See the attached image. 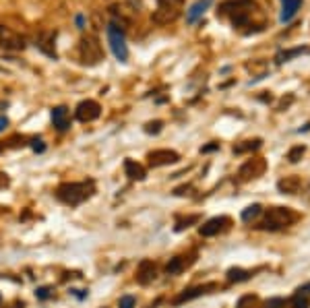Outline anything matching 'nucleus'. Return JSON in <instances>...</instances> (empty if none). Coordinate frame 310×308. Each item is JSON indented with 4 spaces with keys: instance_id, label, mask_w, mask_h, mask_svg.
Instances as JSON below:
<instances>
[{
    "instance_id": "obj_6",
    "label": "nucleus",
    "mask_w": 310,
    "mask_h": 308,
    "mask_svg": "<svg viewBox=\"0 0 310 308\" xmlns=\"http://www.w3.org/2000/svg\"><path fill=\"white\" fill-rule=\"evenodd\" d=\"M0 46H2L4 50H12V52H17V50H25L27 46V39L17 33V31H12L10 27H0Z\"/></svg>"
},
{
    "instance_id": "obj_25",
    "label": "nucleus",
    "mask_w": 310,
    "mask_h": 308,
    "mask_svg": "<svg viewBox=\"0 0 310 308\" xmlns=\"http://www.w3.org/2000/svg\"><path fill=\"white\" fill-rule=\"evenodd\" d=\"M182 2H184V0H157V6H159V8H174V10H180V8H182Z\"/></svg>"
},
{
    "instance_id": "obj_9",
    "label": "nucleus",
    "mask_w": 310,
    "mask_h": 308,
    "mask_svg": "<svg viewBox=\"0 0 310 308\" xmlns=\"http://www.w3.org/2000/svg\"><path fill=\"white\" fill-rule=\"evenodd\" d=\"M35 46L44 52L48 58H54V60L58 58V54H56V33L54 31H41Z\"/></svg>"
},
{
    "instance_id": "obj_36",
    "label": "nucleus",
    "mask_w": 310,
    "mask_h": 308,
    "mask_svg": "<svg viewBox=\"0 0 310 308\" xmlns=\"http://www.w3.org/2000/svg\"><path fill=\"white\" fill-rule=\"evenodd\" d=\"M217 149H219V143H211V145L201 147V153H211V151H217Z\"/></svg>"
},
{
    "instance_id": "obj_24",
    "label": "nucleus",
    "mask_w": 310,
    "mask_h": 308,
    "mask_svg": "<svg viewBox=\"0 0 310 308\" xmlns=\"http://www.w3.org/2000/svg\"><path fill=\"white\" fill-rule=\"evenodd\" d=\"M261 139H255V141H244V145H236L234 147V153H246V151H255L261 147Z\"/></svg>"
},
{
    "instance_id": "obj_10",
    "label": "nucleus",
    "mask_w": 310,
    "mask_h": 308,
    "mask_svg": "<svg viewBox=\"0 0 310 308\" xmlns=\"http://www.w3.org/2000/svg\"><path fill=\"white\" fill-rule=\"evenodd\" d=\"M265 172V161L263 159H248L242 167L240 172H238V176H240V180H248V178H257Z\"/></svg>"
},
{
    "instance_id": "obj_34",
    "label": "nucleus",
    "mask_w": 310,
    "mask_h": 308,
    "mask_svg": "<svg viewBox=\"0 0 310 308\" xmlns=\"http://www.w3.org/2000/svg\"><path fill=\"white\" fill-rule=\"evenodd\" d=\"M31 149L35 153H44L46 151V143L41 141V139H33V141H31Z\"/></svg>"
},
{
    "instance_id": "obj_17",
    "label": "nucleus",
    "mask_w": 310,
    "mask_h": 308,
    "mask_svg": "<svg viewBox=\"0 0 310 308\" xmlns=\"http://www.w3.org/2000/svg\"><path fill=\"white\" fill-rule=\"evenodd\" d=\"M302 0H281V23H288L296 17V12L300 10Z\"/></svg>"
},
{
    "instance_id": "obj_37",
    "label": "nucleus",
    "mask_w": 310,
    "mask_h": 308,
    "mask_svg": "<svg viewBox=\"0 0 310 308\" xmlns=\"http://www.w3.org/2000/svg\"><path fill=\"white\" fill-rule=\"evenodd\" d=\"M298 294H302V296H308V294H310V282L304 284V286H300L298 288Z\"/></svg>"
},
{
    "instance_id": "obj_12",
    "label": "nucleus",
    "mask_w": 310,
    "mask_h": 308,
    "mask_svg": "<svg viewBox=\"0 0 310 308\" xmlns=\"http://www.w3.org/2000/svg\"><path fill=\"white\" fill-rule=\"evenodd\" d=\"M155 277H157V269H155V265L151 261H143L139 265V271H137V282L141 286H149L151 282H155Z\"/></svg>"
},
{
    "instance_id": "obj_41",
    "label": "nucleus",
    "mask_w": 310,
    "mask_h": 308,
    "mask_svg": "<svg viewBox=\"0 0 310 308\" xmlns=\"http://www.w3.org/2000/svg\"><path fill=\"white\" fill-rule=\"evenodd\" d=\"M77 25H79V29H85V17L77 15Z\"/></svg>"
},
{
    "instance_id": "obj_11",
    "label": "nucleus",
    "mask_w": 310,
    "mask_h": 308,
    "mask_svg": "<svg viewBox=\"0 0 310 308\" xmlns=\"http://www.w3.org/2000/svg\"><path fill=\"white\" fill-rule=\"evenodd\" d=\"M211 290H215V284H205V286H196V288H192V290H184V292L180 294V296L174 298V304L178 306V304L190 302V300L203 296V294H207V292H211Z\"/></svg>"
},
{
    "instance_id": "obj_5",
    "label": "nucleus",
    "mask_w": 310,
    "mask_h": 308,
    "mask_svg": "<svg viewBox=\"0 0 310 308\" xmlns=\"http://www.w3.org/2000/svg\"><path fill=\"white\" fill-rule=\"evenodd\" d=\"M296 219V213H292L290 209L284 207H273L267 211V219L263 221V228L265 230H279L284 226H290V223Z\"/></svg>"
},
{
    "instance_id": "obj_3",
    "label": "nucleus",
    "mask_w": 310,
    "mask_h": 308,
    "mask_svg": "<svg viewBox=\"0 0 310 308\" xmlns=\"http://www.w3.org/2000/svg\"><path fill=\"white\" fill-rule=\"evenodd\" d=\"M79 56H81L83 64H87V66L100 64L104 60V50H102L100 39H97L95 35H91V33L83 35L81 41H79Z\"/></svg>"
},
{
    "instance_id": "obj_35",
    "label": "nucleus",
    "mask_w": 310,
    "mask_h": 308,
    "mask_svg": "<svg viewBox=\"0 0 310 308\" xmlns=\"http://www.w3.org/2000/svg\"><path fill=\"white\" fill-rule=\"evenodd\" d=\"M126 2H129V6L133 8V10H141V8H143V0H126Z\"/></svg>"
},
{
    "instance_id": "obj_26",
    "label": "nucleus",
    "mask_w": 310,
    "mask_h": 308,
    "mask_svg": "<svg viewBox=\"0 0 310 308\" xmlns=\"http://www.w3.org/2000/svg\"><path fill=\"white\" fill-rule=\"evenodd\" d=\"M161 129H163V122L161 120H153V122H147L145 124V133L147 135H157V133H161Z\"/></svg>"
},
{
    "instance_id": "obj_2",
    "label": "nucleus",
    "mask_w": 310,
    "mask_h": 308,
    "mask_svg": "<svg viewBox=\"0 0 310 308\" xmlns=\"http://www.w3.org/2000/svg\"><path fill=\"white\" fill-rule=\"evenodd\" d=\"M93 194V182H66V184H60L56 188V197L58 201L75 207V205H81L85 199H89Z\"/></svg>"
},
{
    "instance_id": "obj_14",
    "label": "nucleus",
    "mask_w": 310,
    "mask_h": 308,
    "mask_svg": "<svg viewBox=\"0 0 310 308\" xmlns=\"http://www.w3.org/2000/svg\"><path fill=\"white\" fill-rule=\"evenodd\" d=\"M52 122H54L56 131L64 133V131L70 127V120H68V108H66V106H56V108L52 110Z\"/></svg>"
},
{
    "instance_id": "obj_22",
    "label": "nucleus",
    "mask_w": 310,
    "mask_h": 308,
    "mask_svg": "<svg viewBox=\"0 0 310 308\" xmlns=\"http://www.w3.org/2000/svg\"><path fill=\"white\" fill-rule=\"evenodd\" d=\"M261 211H263V207L259 205V203H255V205H250V207H246L244 211H242V221H252V219H257L259 215H261Z\"/></svg>"
},
{
    "instance_id": "obj_30",
    "label": "nucleus",
    "mask_w": 310,
    "mask_h": 308,
    "mask_svg": "<svg viewBox=\"0 0 310 308\" xmlns=\"http://www.w3.org/2000/svg\"><path fill=\"white\" fill-rule=\"evenodd\" d=\"M35 296H37V300H48V298L52 296V288H50V286L37 288V290H35Z\"/></svg>"
},
{
    "instance_id": "obj_15",
    "label": "nucleus",
    "mask_w": 310,
    "mask_h": 308,
    "mask_svg": "<svg viewBox=\"0 0 310 308\" xmlns=\"http://www.w3.org/2000/svg\"><path fill=\"white\" fill-rule=\"evenodd\" d=\"M211 2H213V0H196L194 4H190V8L186 10V23H196L199 21L203 15H205V10L211 6Z\"/></svg>"
},
{
    "instance_id": "obj_7",
    "label": "nucleus",
    "mask_w": 310,
    "mask_h": 308,
    "mask_svg": "<svg viewBox=\"0 0 310 308\" xmlns=\"http://www.w3.org/2000/svg\"><path fill=\"white\" fill-rule=\"evenodd\" d=\"M75 116L79 122H93L102 116V106L95 100H83L75 110Z\"/></svg>"
},
{
    "instance_id": "obj_18",
    "label": "nucleus",
    "mask_w": 310,
    "mask_h": 308,
    "mask_svg": "<svg viewBox=\"0 0 310 308\" xmlns=\"http://www.w3.org/2000/svg\"><path fill=\"white\" fill-rule=\"evenodd\" d=\"M124 174L131 180H145V176H147L145 167L141 163H137L135 159H124Z\"/></svg>"
},
{
    "instance_id": "obj_42",
    "label": "nucleus",
    "mask_w": 310,
    "mask_h": 308,
    "mask_svg": "<svg viewBox=\"0 0 310 308\" xmlns=\"http://www.w3.org/2000/svg\"><path fill=\"white\" fill-rule=\"evenodd\" d=\"M6 182H8V180H6V176H4V174H0V188H2V186L6 184Z\"/></svg>"
},
{
    "instance_id": "obj_21",
    "label": "nucleus",
    "mask_w": 310,
    "mask_h": 308,
    "mask_svg": "<svg viewBox=\"0 0 310 308\" xmlns=\"http://www.w3.org/2000/svg\"><path fill=\"white\" fill-rule=\"evenodd\" d=\"M182 269H184V259H182V257H174V259H170V263L165 265V273L167 275H176Z\"/></svg>"
},
{
    "instance_id": "obj_39",
    "label": "nucleus",
    "mask_w": 310,
    "mask_h": 308,
    "mask_svg": "<svg viewBox=\"0 0 310 308\" xmlns=\"http://www.w3.org/2000/svg\"><path fill=\"white\" fill-rule=\"evenodd\" d=\"M188 190H190V186H180V188L174 190V194H176V197H182V194H186Z\"/></svg>"
},
{
    "instance_id": "obj_19",
    "label": "nucleus",
    "mask_w": 310,
    "mask_h": 308,
    "mask_svg": "<svg viewBox=\"0 0 310 308\" xmlns=\"http://www.w3.org/2000/svg\"><path fill=\"white\" fill-rule=\"evenodd\" d=\"M300 184H302V182H300L298 176H288V178L277 182V188L284 194H296V192H298V188H300Z\"/></svg>"
},
{
    "instance_id": "obj_1",
    "label": "nucleus",
    "mask_w": 310,
    "mask_h": 308,
    "mask_svg": "<svg viewBox=\"0 0 310 308\" xmlns=\"http://www.w3.org/2000/svg\"><path fill=\"white\" fill-rule=\"evenodd\" d=\"M255 12H257V6L252 0H225V2L219 4L217 17L230 19L234 29H242V27H250Z\"/></svg>"
},
{
    "instance_id": "obj_8",
    "label": "nucleus",
    "mask_w": 310,
    "mask_h": 308,
    "mask_svg": "<svg viewBox=\"0 0 310 308\" xmlns=\"http://www.w3.org/2000/svg\"><path fill=\"white\" fill-rule=\"evenodd\" d=\"M149 163L153 167H161V165H170V163H176L180 159V155L172 149H155L147 155Z\"/></svg>"
},
{
    "instance_id": "obj_27",
    "label": "nucleus",
    "mask_w": 310,
    "mask_h": 308,
    "mask_svg": "<svg viewBox=\"0 0 310 308\" xmlns=\"http://www.w3.org/2000/svg\"><path fill=\"white\" fill-rule=\"evenodd\" d=\"M292 304H294V308H308V306H310V300H308V296H302V294H296L294 300H292Z\"/></svg>"
},
{
    "instance_id": "obj_32",
    "label": "nucleus",
    "mask_w": 310,
    "mask_h": 308,
    "mask_svg": "<svg viewBox=\"0 0 310 308\" xmlns=\"http://www.w3.org/2000/svg\"><path fill=\"white\" fill-rule=\"evenodd\" d=\"M265 308H286V300L284 298H269L265 302Z\"/></svg>"
},
{
    "instance_id": "obj_13",
    "label": "nucleus",
    "mask_w": 310,
    "mask_h": 308,
    "mask_svg": "<svg viewBox=\"0 0 310 308\" xmlns=\"http://www.w3.org/2000/svg\"><path fill=\"white\" fill-rule=\"evenodd\" d=\"M180 17V10H174V8H155L153 15H151V21L157 23V25H170L174 23L176 19Z\"/></svg>"
},
{
    "instance_id": "obj_29",
    "label": "nucleus",
    "mask_w": 310,
    "mask_h": 308,
    "mask_svg": "<svg viewBox=\"0 0 310 308\" xmlns=\"http://www.w3.org/2000/svg\"><path fill=\"white\" fill-rule=\"evenodd\" d=\"M304 50L302 48H296V50H290V52H281L279 56H277V62H288L292 56H296V54H302Z\"/></svg>"
},
{
    "instance_id": "obj_28",
    "label": "nucleus",
    "mask_w": 310,
    "mask_h": 308,
    "mask_svg": "<svg viewBox=\"0 0 310 308\" xmlns=\"http://www.w3.org/2000/svg\"><path fill=\"white\" fill-rule=\"evenodd\" d=\"M257 304V296H242L240 300H238L236 308H252Z\"/></svg>"
},
{
    "instance_id": "obj_16",
    "label": "nucleus",
    "mask_w": 310,
    "mask_h": 308,
    "mask_svg": "<svg viewBox=\"0 0 310 308\" xmlns=\"http://www.w3.org/2000/svg\"><path fill=\"white\" fill-rule=\"evenodd\" d=\"M225 223H228V217H211L209 221L203 223L199 232H201V236H205V238L215 236V234H219V232L223 230Z\"/></svg>"
},
{
    "instance_id": "obj_40",
    "label": "nucleus",
    "mask_w": 310,
    "mask_h": 308,
    "mask_svg": "<svg viewBox=\"0 0 310 308\" xmlns=\"http://www.w3.org/2000/svg\"><path fill=\"white\" fill-rule=\"evenodd\" d=\"M6 127H8V118L6 116H0V133H2Z\"/></svg>"
},
{
    "instance_id": "obj_4",
    "label": "nucleus",
    "mask_w": 310,
    "mask_h": 308,
    "mask_svg": "<svg viewBox=\"0 0 310 308\" xmlns=\"http://www.w3.org/2000/svg\"><path fill=\"white\" fill-rule=\"evenodd\" d=\"M106 33H108L110 48H112V54L116 56V60H118V62H126V60H129V48H126L124 31L118 29L116 25L108 23V25H106Z\"/></svg>"
},
{
    "instance_id": "obj_33",
    "label": "nucleus",
    "mask_w": 310,
    "mask_h": 308,
    "mask_svg": "<svg viewBox=\"0 0 310 308\" xmlns=\"http://www.w3.org/2000/svg\"><path fill=\"white\" fill-rule=\"evenodd\" d=\"M194 221H199V217H196V215H190V217H188V219H184V221H178L174 230H176V232H182V230L188 228L190 223H194Z\"/></svg>"
},
{
    "instance_id": "obj_20",
    "label": "nucleus",
    "mask_w": 310,
    "mask_h": 308,
    "mask_svg": "<svg viewBox=\"0 0 310 308\" xmlns=\"http://www.w3.org/2000/svg\"><path fill=\"white\" fill-rule=\"evenodd\" d=\"M246 279H250V273L248 271H244V269H240V267H232L230 271H228V282H246Z\"/></svg>"
},
{
    "instance_id": "obj_38",
    "label": "nucleus",
    "mask_w": 310,
    "mask_h": 308,
    "mask_svg": "<svg viewBox=\"0 0 310 308\" xmlns=\"http://www.w3.org/2000/svg\"><path fill=\"white\" fill-rule=\"evenodd\" d=\"M70 294H75V296H77L79 300H83V298H87V292H83V290H70Z\"/></svg>"
},
{
    "instance_id": "obj_31",
    "label": "nucleus",
    "mask_w": 310,
    "mask_h": 308,
    "mask_svg": "<svg viewBox=\"0 0 310 308\" xmlns=\"http://www.w3.org/2000/svg\"><path fill=\"white\" fill-rule=\"evenodd\" d=\"M137 306V298L135 296H122L118 302V308H135Z\"/></svg>"
},
{
    "instance_id": "obj_23",
    "label": "nucleus",
    "mask_w": 310,
    "mask_h": 308,
    "mask_svg": "<svg viewBox=\"0 0 310 308\" xmlns=\"http://www.w3.org/2000/svg\"><path fill=\"white\" fill-rule=\"evenodd\" d=\"M304 153H306V147H304V145H296V147H292V149L288 151V161H290V163H298V161L302 159Z\"/></svg>"
}]
</instances>
